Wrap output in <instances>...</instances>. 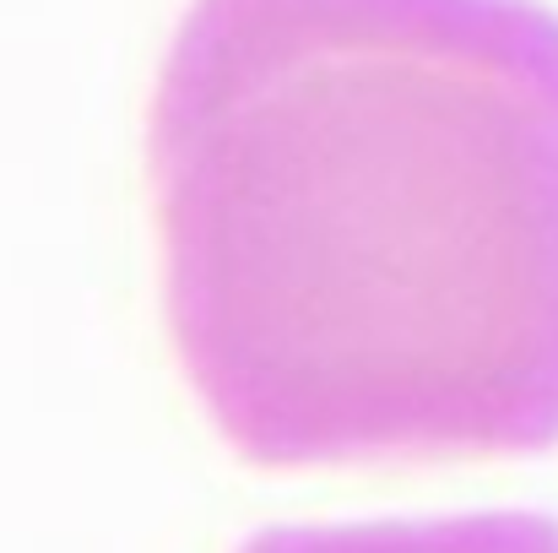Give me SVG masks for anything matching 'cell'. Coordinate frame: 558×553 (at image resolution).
<instances>
[{
    "label": "cell",
    "instance_id": "1",
    "mask_svg": "<svg viewBox=\"0 0 558 553\" xmlns=\"http://www.w3.org/2000/svg\"><path fill=\"white\" fill-rule=\"evenodd\" d=\"M169 310L266 467L558 440V16L195 0L153 98Z\"/></svg>",
    "mask_w": 558,
    "mask_h": 553
}]
</instances>
